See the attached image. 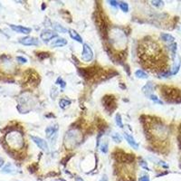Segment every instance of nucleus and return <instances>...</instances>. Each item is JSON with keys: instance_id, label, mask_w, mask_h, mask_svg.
<instances>
[{"instance_id": "f704fd0d", "label": "nucleus", "mask_w": 181, "mask_h": 181, "mask_svg": "<svg viewBox=\"0 0 181 181\" xmlns=\"http://www.w3.org/2000/svg\"><path fill=\"white\" fill-rule=\"evenodd\" d=\"M139 165H141L142 168H144L145 169H147V170H150L149 167H148V164H147V163H146V161H144L143 159H141V161H139Z\"/></svg>"}, {"instance_id": "f03ea898", "label": "nucleus", "mask_w": 181, "mask_h": 181, "mask_svg": "<svg viewBox=\"0 0 181 181\" xmlns=\"http://www.w3.org/2000/svg\"><path fill=\"white\" fill-rule=\"evenodd\" d=\"M150 132L148 134L150 136L149 137L150 139L153 138L158 139V141H165L168 136V127L166 125H164L160 121H154L150 125Z\"/></svg>"}, {"instance_id": "4c0bfd02", "label": "nucleus", "mask_w": 181, "mask_h": 181, "mask_svg": "<svg viewBox=\"0 0 181 181\" xmlns=\"http://www.w3.org/2000/svg\"><path fill=\"white\" fill-rule=\"evenodd\" d=\"M107 180H108V178H107V176H103L102 178L100 181H107Z\"/></svg>"}, {"instance_id": "58836bf2", "label": "nucleus", "mask_w": 181, "mask_h": 181, "mask_svg": "<svg viewBox=\"0 0 181 181\" xmlns=\"http://www.w3.org/2000/svg\"><path fill=\"white\" fill-rule=\"evenodd\" d=\"M76 180H77V181H83V179H80L79 178H76Z\"/></svg>"}, {"instance_id": "393cba45", "label": "nucleus", "mask_w": 181, "mask_h": 181, "mask_svg": "<svg viewBox=\"0 0 181 181\" xmlns=\"http://www.w3.org/2000/svg\"><path fill=\"white\" fill-rule=\"evenodd\" d=\"M119 6L123 12H128L129 11V6L125 2H119Z\"/></svg>"}, {"instance_id": "7c9ffc66", "label": "nucleus", "mask_w": 181, "mask_h": 181, "mask_svg": "<svg viewBox=\"0 0 181 181\" xmlns=\"http://www.w3.org/2000/svg\"><path fill=\"white\" fill-rule=\"evenodd\" d=\"M151 3L154 6H157V7H162L164 6L163 1H152Z\"/></svg>"}, {"instance_id": "cd10ccee", "label": "nucleus", "mask_w": 181, "mask_h": 181, "mask_svg": "<svg viewBox=\"0 0 181 181\" xmlns=\"http://www.w3.org/2000/svg\"><path fill=\"white\" fill-rule=\"evenodd\" d=\"M169 49L171 50L172 54H173V57H175V55H176V52H177V44H176V43L170 44V45H169Z\"/></svg>"}, {"instance_id": "a211bd4d", "label": "nucleus", "mask_w": 181, "mask_h": 181, "mask_svg": "<svg viewBox=\"0 0 181 181\" xmlns=\"http://www.w3.org/2000/svg\"><path fill=\"white\" fill-rule=\"evenodd\" d=\"M180 64H181L180 57L178 56V59H177V61L174 62V65H173V67H172V69H171V72H170L171 75H174V74H176V73H178V72L179 70V67H180Z\"/></svg>"}, {"instance_id": "4468645a", "label": "nucleus", "mask_w": 181, "mask_h": 181, "mask_svg": "<svg viewBox=\"0 0 181 181\" xmlns=\"http://www.w3.org/2000/svg\"><path fill=\"white\" fill-rule=\"evenodd\" d=\"M10 27L17 33H20V34H26L28 35L31 33V29L28 27H24L22 26H15V24H10Z\"/></svg>"}, {"instance_id": "6ab92c4d", "label": "nucleus", "mask_w": 181, "mask_h": 181, "mask_svg": "<svg viewBox=\"0 0 181 181\" xmlns=\"http://www.w3.org/2000/svg\"><path fill=\"white\" fill-rule=\"evenodd\" d=\"M160 38L164 41V42L168 43V44H173V43H175L174 42L175 38L172 36L171 35H169V34H161L160 35Z\"/></svg>"}, {"instance_id": "423d86ee", "label": "nucleus", "mask_w": 181, "mask_h": 181, "mask_svg": "<svg viewBox=\"0 0 181 181\" xmlns=\"http://www.w3.org/2000/svg\"><path fill=\"white\" fill-rule=\"evenodd\" d=\"M0 67L6 71L7 73H11L15 71V65L11 59L6 55H3L1 58H0Z\"/></svg>"}, {"instance_id": "39448f33", "label": "nucleus", "mask_w": 181, "mask_h": 181, "mask_svg": "<svg viewBox=\"0 0 181 181\" xmlns=\"http://www.w3.org/2000/svg\"><path fill=\"white\" fill-rule=\"evenodd\" d=\"M160 93L169 102H179V101L178 100V99L180 98L181 96H180V93L177 89L163 86L162 89H161Z\"/></svg>"}, {"instance_id": "7ed1b4c3", "label": "nucleus", "mask_w": 181, "mask_h": 181, "mask_svg": "<svg viewBox=\"0 0 181 181\" xmlns=\"http://www.w3.org/2000/svg\"><path fill=\"white\" fill-rule=\"evenodd\" d=\"M6 142L12 150H21L24 147V137L18 130H12L6 135Z\"/></svg>"}, {"instance_id": "f257e3e1", "label": "nucleus", "mask_w": 181, "mask_h": 181, "mask_svg": "<svg viewBox=\"0 0 181 181\" xmlns=\"http://www.w3.org/2000/svg\"><path fill=\"white\" fill-rule=\"evenodd\" d=\"M161 55L160 46L153 40H143L139 45V57H141L142 62L147 63L148 67L159 64Z\"/></svg>"}, {"instance_id": "a878e982", "label": "nucleus", "mask_w": 181, "mask_h": 181, "mask_svg": "<svg viewBox=\"0 0 181 181\" xmlns=\"http://www.w3.org/2000/svg\"><path fill=\"white\" fill-rule=\"evenodd\" d=\"M115 121H116V124L120 127V128H123V124H122V120H121V116L120 114L117 113L116 117H115Z\"/></svg>"}, {"instance_id": "aec40b11", "label": "nucleus", "mask_w": 181, "mask_h": 181, "mask_svg": "<svg viewBox=\"0 0 181 181\" xmlns=\"http://www.w3.org/2000/svg\"><path fill=\"white\" fill-rule=\"evenodd\" d=\"M142 90H143V93L146 94V96H150L151 93V92L153 90V84L152 83H148L143 88H142Z\"/></svg>"}, {"instance_id": "72a5a7b5", "label": "nucleus", "mask_w": 181, "mask_h": 181, "mask_svg": "<svg viewBox=\"0 0 181 181\" xmlns=\"http://www.w3.org/2000/svg\"><path fill=\"white\" fill-rule=\"evenodd\" d=\"M16 60H17L21 63H27V59L24 58V57H23V56H17V57H16Z\"/></svg>"}, {"instance_id": "9b49d317", "label": "nucleus", "mask_w": 181, "mask_h": 181, "mask_svg": "<svg viewBox=\"0 0 181 181\" xmlns=\"http://www.w3.org/2000/svg\"><path fill=\"white\" fill-rule=\"evenodd\" d=\"M19 43L24 45H38L39 41L37 38L33 36H26L19 40Z\"/></svg>"}, {"instance_id": "1a4fd4ad", "label": "nucleus", "mask_w": 181, "mask_h": 181, "mask_svg": "<svg viewBox=\"0 0 181 181\" xmlns=\"http://www.w3.org/2000/svg\"><path fill=\"white\" fill-rule=\"evenodd\" d=\"M93 53L92 48H90L87 44H84L83 54H81V59L84 62H90L93 60Z\"/></svg>"}, {"instance_id": "412c9836", "label": "nucleus", "mask_w": 181, "mask_h": 181, "mask_svg": "<svg viewBox=\"0 0 181 181\" xmlns=\"http://www.w3.org/2000/svg\"><path fill=\"white\" fill-rule=\"evenodd\" d=\"M1 172L4 174H11V173H14L15 172V168H13V166L11 165V164L8 163L2 168Z\"/></svg>"}, {"instance_id": "4be33fe9", "label": "nucleus", "mask_w": 181, "mask_h": 181, "mask_svg": "<svg viewBox=\"0 0 181 181\" xmlns=\"http://www.w3.org/2000/svg\"><path fill=\"white\" fill-rule=\"evenodd\" d=\"M71 104V101L68 100V99H61L60 102H59V105L62 109H65L66 107H68L69 105Z\"/></svg>"}, {"instance_id": "2eb2a0df", "label": "nucleus", "mask_w": 181, "mask_h": 181, "mask_svg": "<svg viewBox=\"0 0 181 181\" xmlns=\"http://www.w3.org/2000/svg\"><path fill=\"white\" fill-rule=\"evenodd\" d=\"M123 136H124V138H125V139L127 141V142L133 148V149H135V150H138V148H139V144L135 141V139H133V137L132 136H130L129 134H128V133H126V132H124L123 133Z\"/></svg>"}, {"instance_id": "b1692460", "label": "nucleus", "mask_w": 181, "mask_h": 181, "mask_svg": "<svg viewBox=\"0 0 181 181\" xmlns=\"http://www.w3.org/2000/svg\"><path fill=\"white\" fill-rule=\"evenodd\" d=\"M54 28L57 31V32H60V33H66L67 32V30L65 29V28H63L61 24H59L58 23H54Z\"/></svg>"}, {"instance_id": "473e14b6", "label": "nucleus", "mask_w": 181, "mask_h": 181, "mask_svg": "<svg viewBox=\"0 0 181 181\" xmlns=\"http://www.w3.org/2000/svg\"><path fill=\"white\" fill-rule=\"evenodd\" d=\"M56 84H59V85H61V87H65V85H66V84H65V81L62 79V78H58V79H57V81H56Z\"/></svg>"}, {"instance_id": "0eeeda50", "label": "nucleus", "mask_w": 181, "mask_h": 181, "mask_svg": "<svg viewBox=\"0 0 181 181\" xmlns=\"http://www.w3.org/2000/svg\"><path fill=\"white\" fill-rule=\"evenodd\" d=\"M102 104L104 106V108L106 111H108L109 112L111 113L116 108V101L115 98L112 95H106L102 99Z\"/></svg>"}, {"instance_id": "9d476101", "label": "nucleus", "mask_w": 181, "mask_h": 181, "mask_svg": "<svg viewBox=\"0 0 181 181\" xmlns=\"http://www.w3.org/2000/svg\"><path fill=\"white\" fill-rule=\"evenodd\" d=\"M31 139H33V141H34L41 150H43L46 152L49 150L47 142L45 141V139H43L42 138H39V137H36V136H31Z\"/></svg>"}, {"instance_id": "e433bc0d", "label": "nucleus", "mask_w": 181, "mask_h": 181, "mask_svg": "<svg viewBox=\"0 0 181 181\" xmlns=\"http://www.w3.org/2000/svg\"><path fill=\"white\" fill-rule=\"evenodd\" d=\"M108 3H109L110 5H111L112 6H116L119 4L117 1H113V0H111V1H108Z\"/></svg>"}, {"instance_id": "c85d7f7f", "label": "nucleus", "mask_w": 181, "mask_h": 181, "mask_svg": "<svg viewBox=\"0 0 181 181\" xmlns=\"http://www.w3.org/2000/svg\"><path fill=\"white\" fill-rule=\"evenodd\" d=\"M151 101H153V102H157V103H159V104H162V101H160L159 99L156 96V95H154V94H150V96H148Z\"/></svg>"}, {"instance_id": "f3484780", "label": "nucleus", "mask_w": 181, "mask_h": 181, "mask_svg": "<svg viewBox=\"0 0 181 181\" xmlns=\"http://www.w3.org/2000/svg\"><path fill=\"white\" fill-rule=\"evenodd\" d=\"M69 35H70V36H71L73 40L77 41V42H79V43H83V38L81 37V36L78 34V33H77L75 30L70 29V30H69Z\"/></svg>"}, {"instance_id": "bb28decb", "label": "nucleus", "mask_w": 181, "mask_h": 181, "mask_svg": "<svg viewBox=\"0 0 181 181\" xmlns=\"http://www.w3.org/2000/svg\"><path fill=\"white\" fill-rule=\"evenodd\" d=\"M101 151L103 152V153L108 152V141H107L102 142V144L101 146Z\"/></svg>"}, {"instance_id": "c756f323", "label": "nucleus", "mask_w": 181, "mask_h": 181, "mask_svg": "<svg viewBox=\"0 0 181 181\" xmlns=\"http://www.w3.org/2000/svg\"><path fill=\"white\" fill-rule=\"evenodd\" d=\"M111 138L115 142H120L121 141V137L119 133H113Z\"/></svg>"}, {"instance_id": "2f4dec72", "label": "nucleus", "mask_w": 181, "mask_h": 181, "mask_svg": "<svg viewBox=\"0 0 181 181\" xmlns=\"http://www.w3.org/2000/svg\"><path fill=\"white\" fill-rule=\"evenodd\" d=\"M37 56L40 59H45V58H48L49 57V54L48 53H40L37 54Z\"/></svg>"}, {"instance_id": "5701e85b", "label": "nucleus", "mask_w": 181, "mask_h": 181, "mask_svg": "<svg viewBox=\"0 0 181 181\" xmlns=\"http://www.w3.org/2000/svg\"><path fill=\"white\" fill-rule=\"evenodd\" d=\"M135 75L138 77V78H141V79H147L148 78V74L143 72L142 70H138L135 72Z\"/></svg>"}, {"instance_id": "6e6552de", "label": "nucleus", "mask_w": 181, "mask_h": 181, "mask_svg": "<svg viewBox=\"0 0 181 181\" xmlns=\"http://www.w3.org/2000/svg\"><path fill=\"white\" fill-rule=\"evenodd\" d=\"M96 23H97V26L100 30V32L102 34L106 36L107 35V24L106 22L104 20V18L102 17V15L101 13H98L96 15Z\"/></svg>"}, {"instance_id": "ddd939ff", "label": "nucleus", "mask_w": 181, "mask_h": 181, "mask_svg": "<svg viewBox=\"0 0 181 181\" xmlns=\"http://www.w3.org/2000/svg\"><path fill=\"white\" fill-rule=\"evenodd\" d=\"M57 131H58V124H54V125H51V126H48L45 129L46 137L48 139H52L54 136L56 137Z\"/></svg>"}, {"instance_id": "f8f14e48", "label": "nucleus", "mask_w": 181, "mask_h": 181, "mask_svg": "<svg viewBox=\"0 0 181 181\" xmlns=\"http://www.w3.org/2000/svg\"><path fill=\"white\" fill-rule=\"evenodd\" d=\"M56 36H57L56 33H54L51 30H44L42 33H41V38H42L44 42H46V43Z\"/></svg>"}, {"instance_id": "c9c22d12", "label": "nucleus", "mask_w": 181, "mask_h": 181, "mask_svg": "<svg viewBox=\"0 0 181 181\" xmlns=\"http://www.w3.org/2000/svg\"><path fill=\"white\" fill-rule=\"evenodd\" d=\"M139 181H150V178L149 176H143L139 178Z\"/></svg>"}, {"instance_id": "dca6fc26", "label": "nucleus", "mask_w": 181, "mask_h": 181, "mask_svg": "<svg viewBox=\"0 0 181 181\" xmlns=\"http://www.w3.org/2000/svg\"><path fill=\"white\" fill-rule=\"evenodd\" d=\"M67 45V40H65L64 38H58L54 40V42L51 43V46L52 47H62Z\"/></svg>"}, {"instance_id": "20e7f679", "label": "nucleus", "mask_w": 181, "mask_h": 181, "mask_svg": "<svg viewBox=\"0 0 181 181\" xmlns=\"http://www.w3.org/2000/svg\"><path fill=\"white\" fill-rule=\"evenodd\" d=\"M81 134L77 129H72L65 135L64 143L68 149H73L77 145H79L81 141Z\"/></svg>"}]
</instances>
